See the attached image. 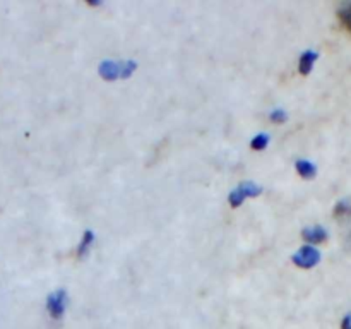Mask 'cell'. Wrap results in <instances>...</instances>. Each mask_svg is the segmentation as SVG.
<instances>
[{"label": "cell", "instance_id": "1", "mask_svg": "<svg viewBox=\"0 0 351 329\" xmlns=\"http://www.w3.org/2000/svg\"><path fill=\"white\" fill-rule=\"evenodd\" d=\"M136 67L137 64L134 60H103L98 72L105 81H117V79L130 77Z\"/></svg>", "mask_w": 351, "mask_h": 329}, {"label": "cell", "instance_id": "2", "mask_svg": "<svg viewBox=\"0 0 351 329\" xmlns=\"http://www.w3.org/2000/svg\"><path fill=\"white\" fill-rule=\"evenodd\" d=\"M261 191H263L261 185L254 184V182H245V184H240L239 187L233 188V191L230 192L228 201L230 204H232V208H239V206H242V202L245 201V199L259 195Z\"/></svg>", "mask_w": 351, "mask_h": 329}, {"label": "cell", "instance_id": "3", "mask_svg": "<svg viewBox=\"0 0 351 329\" xmlns=\"http://www.w3.org/2000/svg\"><path fill=\"white\" fill-rule=\"evenodd\" d=\"M319 260H321V252L312 245L302 247L298 252L293 254V263L302 269H311V267L317 266Z\"/></svg>", "mask_w": 351, "mask_h": 329}, {"label": "cell", "instance_id": "4", "mask_svg": "<svg viewBox=\"0 0 351 329\" xmlns=\"http://www.w3.org/2000/svg\"><path fill=\"white\" fill-rule=\"evenodd\" d=\"M65 307H67V291L55 290L53 293L48 295L47 310L53 319H60L64 315Z\"/></svg>", "mask_w": 351, "mask_h": 329}, {"label": "cell", "instance_id": "5", "mask_svg": "<svg viewBox=\"0 0 351 329\" xmlns=\"http://www.w3.org/2000/svg\"><path fill=\"white\" fill-rule=\"evenodd\" d=\"M302 236H304L305 240H307L308 243H322L328 240V232H326L322 226H308V228H305L304 232H302Z\"/></svg>", "mask_w": 351, "mask_h": 329}, {"label": "cell", "instance_id": "6", "mask_svg": "<svg viewBox=\"0 0 351 329\" xmlns=\"http://www.w3.org/2000/svg\"><path fill=\"white\" fill-rule=\"evenodd\" d=\"M317 58H319L317 51H314V50L304 51L300 57V62H298V71H300V74H304V75L311 74L312 67H314V64Z\"/></svg>", "mask_w": 351, "mask_h": 329}, {"label": "cell", "instance_id": "7", "mask_svg": "<svg viewBox=\"0 0 351 329\" xmlns=\"http://www.w3.org/2000/svg\"><path fill=\"white\" fill-rule=\"evenodd\" d=\"M297 171L300 177L304 178H314L315 173H317V168L312 161L308 160H298L297 161Z\"/></svg>", "mask_w": 351, "mask_h": 329}, {"label": "cell", "instance_id": "8", "mask_svg": "<svg viewBox=\"0 0 351 329\" xmlns=\"http://www.w3.org/2000/svg\"><path fill=\"white\" fill-rule=\"evenodd\" d=\"M93 242H95V233L91 230H86L84 235H82L81 242H79L77 247V257H84L88 254V250L93 247Z\"/></svg>", "mask_w": 351, "mask_h": 329}, {"label": "cell", "instance_id": "9", "mask_svg": "<svg viewBox=\"0 0 351 329\" xmlns=\"http://www.w3.org/2000/svg\"><path fill=\"white\" fill-rule=\"evenodd\" d=\"M338 17L339 21H341L343 27L351 34V2L345 3V5L338 10Z\"/></svg>", "mask_w": 351, "mask_h": 329}, {"label": "cell", "instance_id": "10", "mask_svg": "<svg viewBox=\"0 0 351 329\" xmlns=\"http://www.w3.org/2000/svg\"><path fill=\"white\" fill-rule=\"evenodd\" d=\"M267 144H269V137H267V134H257V136L250 141V147L256 151L266 149Z\"/></svg>", "mask_w": 351, "mask_h": 329}, {"label": "cell", "instance_id": "11", "mask_svg": "<svg viewBox=\"0 0 351 329\" xmlns=\"http://www.w3.org/2000/svg\"><path fill=\"white\" fill-rule=\"evenodd\" d=\"M269 119L276 123H283L285 120H287V113H285V110L278 108V110H274V112H271Z\"/></svg>", "mask_w": 351, "mask_h": 329}, {"label": "cell", "instance_id": "12", "mask_svg": "<svg viewBox=\"0 0 351 329\" xmlns=\"http://www.w3.org/2000/svg\"><path fill=\"white\" fill-rule=\"evenodd\" d=\"M335 215H336V216H339V218H341V216H346V215H350V206L346 204V202H339V204L336 206V211H335Z\"/></svg>", "mask_w": 351, "mask_h": 329}, {"label": "cell", "instance_id": "13", "mask_svg": "<svg viewBox=\"0 0 351 329\" xmlns=\"http://www.w3.org/2000/svg\"><path fill=\"white\" fill-rule=\"evenodd\" d=\"M341 329H351V314H348L345 319H343Z\"/></svg>", "mask_w": 351, "mask_h": 329}]
</instances>
